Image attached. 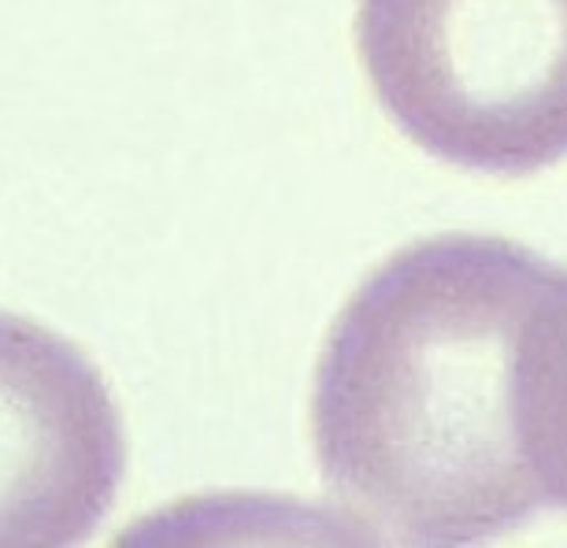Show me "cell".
I'll list each match as a JSON object with an SVG mask.
<instances>
[{"label": "cell", "instance_id": "cell-4", "mask_svg": "<svg viewBox=\"0 0 567 548\" xmlns=\"http://www.w3.org/2000/svg\"><path fill=\"white\" fill-rule=\"evenodd\" d=\"M516 418L545 500L567 508V275L553 278L523 330Z\"/></svg>", "mask_w": 567, "mask_h": 548}, {"label": "cell", "instance_id": "cell-1", "mask_svg": "<svg viewBox=\"0 0 567 548\" xmlns=\"http://www.w3.org/2000/svg\"><path fill=\"white\" fill-rule=\"evenodd\" d=\"M556 267L519 241L437 234L357 286L312 385V445L379 537L475 545L545 504L516 418L519 341Z\"/></svg>", "mask_w": 567, "mask_h": 548}, {"label": "cell", "instance_id": "cell-2", "mask_svg": "<svg viewBox=\"0 0 567 548\" xmlns=\"http://www.w3.org/2000/svg\"><path fill=\"white\" fill-rule=\"evenodd\" d=\"M357 52L423 153L508 178L567 159V0H360Z\"/></svg>", "mask_w": 567, "mask_h": 548}, {"label": "cell", "instance_id": "cell-3", "mask_svg": "<svg viewBox=\"0 0 567 548\" xmlns=\"http://www.w3.org/2000/svg\"><path fill=\"white\" fill-rule=\"evenodd\" d=\"M126 430L68 338L0 311V548L74 545L112 508Z\"/></svg>", "mask_w": 567, "mask_h": 548}]
</instances>
